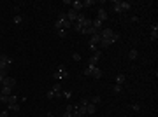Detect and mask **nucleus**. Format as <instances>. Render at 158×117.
Returning <instances> with one entry per match:
<instances>
[{
    "instance_id": "15",
    "label": "nucleus",
    "mask_w": 158,
    "mask_h": 117,
    "mask_svg": "<svg viewBox=\"0 0 158 117\" xmlns=\"http://www.w3.org/2000/svg\"><path fill=\"white\" fill-rule=\"evenodd\" d=\"M116 84H119V86L125 84V75H123V73H118L116 75Z\"/></svg>"
},
{
    "instance_id": "11",
    "label": "nucleus",
    "mask_w": 158,
    "mask_h": 117,
    "mask_svg": "<svg viewBox=\"0 0 158 117\" xmlns=\"http://www.w3.org/2000/svg\"><path fill=\"white\" fill-rule=\"evenodd\" d=\"M97 112V105H93V103H90L88 101V105H86V114H95Z\"/></svg>"
},
{
    "instance_id": "26",
    "label": "nucleus",
    "mask_w": 158,
    "mask_h": 117,
    "mask_svg": "<svg viewBox=\"0 0 158 117\" xmlns=\"http://www.w3.org/2000/svg\"><path fill=\"white\" fill-rule=\"evenodd\" d=\"M90 103H93V105H97V103H100V96H93Z\"/></svg>"
},
{
    "instance_id": "28",
    "label": "nucleus",
    "mask_w": 158,
    "mask_h": 117,
    "mask_svg": "<svg viewBox=\"0 0 158 117\" xmlns=\"http://www.w3.org/2000/svg\"><path fill=\"white\" fill-rule=\"evenodd\" d=\"M95 2L93 0H86V2H83V7H90V5H93Z\"/></svg>"
},
{
    "instance_id": "17",
    "label": "nucleus",
    "mask_w": 158,
    "mask_h": 117,
    "mask_svg": "<svg viewBox=\"0 0 158 117\" xmlns=\"http://www.w3.org/2000/svg\"><path fill=\"white\" fill-rule=\"evenodd\" d=\"M128 58H130V59H137V58H139L137 49H132V51H130V53H128Z\"/></svg>"
},
{
    "instance_id": "8",
    "label": "nucleus",
    "mask_w": 158,
    "mask_h": 117,
    "mask_svg": "<svg viewBox=\"0 0 158 117\" xmlns=\"http://www.w3.org/2000/svg\"><path fill=\"white\" fill-rule=\"evenodd\" d=\"M72 9H74L76 12H79L83 9V2L81 0H74V2H72Z\"/></svg>"
},
{
    "instance_id": "14",
    "label": "nucleus",
    "mask_w": 158,
    "mask_h": 117,
    "mask_svg": "<svg viewBox=\"0 0 158 117\" xmlns=\"http://www.w3.org/2000/svg\"><path fill=\"white\" fill-rule=\"evenodd\" d=\"M91 26H93L95 30H100L102 28V21H100V19H91Z\"/></svg>"
},
{
    "instance_id": "3",
    "label": "nucleus",
    "mask_w": 158,
    "mask_h": 117,
    "mask_svg": "<svg viewBox=\"0 0 158 117\" xmlns=\"http://www.w3.org/2000/svg\"><path fill=\"white\" fill-rule=\"evenodd\" d=\"M100 40H102L100 33H95V35H91V39H90V46H99Z\"/></svg>"
},
{
    "instance_id": "33",
    "label": "nucleus",
    "mask_w": 158,
    "mask_h": 117,
    "mask_svg": "<svg viewBox=\"0 0 158 117\" xmlns=\"http://www.w3.org/2000/svg\"><path fill=\"white\" fill-rule=\"evenodd\" d=\"M9 115V110H4V112H0V117H7Z\"/></svg>"
},
{
    "instance_id": "21",
    "label": "nucleus",
    "mask_w": 158,
    "mask_h": 117,
    "mask_svg": "<svg viewBox=\"0 0 158 117\" xmlns=\"http://www.w3.org/2000/svg\"><path fill=\"white\" fill-rule=\"evenodd\" d=\"M93 68H95L93 65H88L86 68H84V75H91V70H93Z\"/></svg>"
},
{
    "instance_id": "12",
    "label": "nucleus",
    "mask_w": 158,
    "mask_h": 117,
    "mask_svg": "<svg viewBox=\"0 0 158 117\" xmlns=\"http://www.w3.org/2000/svg\"><path fill=\"white\" fill-rule=\"evenodd\" d=\"M97 19H100V21L107 19V11H105V9H99V16H97Z\"/></svg>"
},
{
    "instance_id": "31",
    "label": "nucleus",
    "mask_w": 158,
    "mask_h": 117,
    "mask_svg": "<svg viewBox=\"0 0 158 117\" xmlns=\"http://www.w3.org/2000/svg\"><path fill=\"white\" fill-rule=\"evenodd\" d=\"M132 110H134V112H140V105L134 103V105H132Z\"/></svg>"
},
{
    "instance_id": "32",
    "label": "nucleus",
    "mask_w": 158,
    "mask_h": 117,
    "mask_svg": "<svg viewBox=\"0 0 158 117\" xmlns=\"http://www.w3.org/2000/svg\"><path fill=\"white\" fill-rule=\"evenodd\" d=\"M65 35H67V32H65V30H58V37H60V39H63Z\"/></svg>"
},
{
    "instance_id": "7",
    "label": "nucleus",
    "mask_w": 158,
    "mask_h": 117,
    "mask_svg": "<svg viewBox=\"0 0 158 117\" xmlns=\"http://www.w3.org/2000/svg\"><path fill=\"white\" fill-rule=\"evenodd\" d=\"M158 39V24L153 23L151 24V40H156Z\"/></svg>"
},
{
    "instance_id": "35",
    "label": "nucleus",
    "mask_w": 158,
    "mask_h": 117,
    "mask_svg": "<svg viewBox=\"0 0 158 117\" xmlns=\"http://www.w3.org/2000/svg\"><path fill=\"white\" fill-rule=\"evenodd\" d=\"M6 77H7L6 73H2V72H0V84H2V81H4V79H6Z\"/></svg>"
},
{
    "instance_id": "18",
    "label": "nucleus",
    "mask_w": 158,
    "mask_h": 117,
    "mask_svg": "<svg viewBox=\"0 0 158 117\" xmlns=\"http://www.w3.org/2000/svg\"><path fill=\"white\" fill-rule=\"evenodd\" d=\"M99 46L100 47H109V46H111V40H109V39H102Z\"/></svg>"
},
{
    "instance_id": "13",
    "label": "nucleus",
    "mask_w": 158,
    "mask_h": 117,
    "mask_svg": "<svg viewBox=\"0 0 158 117\" xmlns=\"http://www.w3.org/2000/svg\"><path fill=\"white\" fill-rule=\"evenodd\" d=\"M91 77H95V79H100V77H102V70L95 66L93 70H91Z\"/></svg>"
},
{
    "instance_id": "2",
    "label": "nucleus",
    "mask_w": 158,
    "mask_h": 117,
    "mask_svg": "<svg viewBox=\"0 0 158 117\" xmlns=\"http://www.w3.org/2000/svg\"><path fill=\"white\" fill-rule=\"evenodd\" d=\"M2 86H6V88H14V86H16V79H14V77H9L7 75L6 79H4V81H2Z\"/></svg>"
},
{
    "instance_id": "27",
    "label": "nucleus",
    "mask_w": 158,
    "mask_h": 117,
    "mask_svg": "<svg viewBox=\"0 0 158 117\" xmlns=\"http://www.w3.org/2000/svg\"><path fill=\"white\" fill-rule=\"evenodd\" d=\"M46 98H47V100H53V98H55V93H53L51 89H49V91L46 93Z\"/></svg>"
},
{
    "instance_id": "30",
    "label": "nucleus",
    "mask_w": 158,
    "mask_h": 117,
    "mask_svg": "<svg viewBox=\"0 0 158 117\" xmlns=\"http://www.w3.org/2000/svg\"><path fill=\"white\" fill-rule=\"evenodd\" d=\"M74 30H76V32H83V24H79V23H74Z\"/></svg>"
},
{
    "instance_id": "20",
    "label": "nucleus",
    "mask_w": 158,
    "mask_h": 117,
    "mask_svg": "<svg viewBox=\"0 0 158 117\" xmlns=\"http://www.w3.org/2000/svg\"><path fill=\"white\" fill-rule=\"evenodd\" d=\"M7 110H14V112H18V110H19V105H18V103H9V105H7Z\"/></svg>"
},
{
    "instance_id": "36",
    "label": "nucleus",
    "mask_w": 158,
    "mask_h": 117,
    "mask_svg": "<svg viewBox=\"0 0 158 117\" xmlns=\"http://www.w3.org/2000/svg\"><path fill=\"white\" fill-rule=\"evenodd\" d=\"M47 117H53V115H47Z\"/></svg>"
},
{
    "instance_id": "23",
    "label": "nucleus",
    "mask_w": 158,
    "mask_h": 117,
    "mask_svg": "<svg viewBox=\"0 0 158 117\" xmlns=\"http://www.w3.org/2000/svg\"><path fill=\"white\" fill-rule=\"evenodd\" d=\"M112 89H114V93H118V94H119V93H121V91H123V86H119V84H116V86H114V88H112Z\"/></svg>"
},
{
    "instance_id": "4",
    "label": "nucleus",
    "mask_w": 158,
    "mask_h": 117,
    "mask_svg": "<svg viewBox=\"0 0 158 117\" xmlns=\"http://www.w3.org/2000/svg\"><path fill=\"white\" fill-rule=\"evenodd\" d=\"M77 14H79V12H76V11H74V9H70V11L67 12V19H69L70 23H72V21L76 23V19H77Z\"/></svg>"
},
{
    "instance_id": "25",
    "label": "nucleus",
    "mask_w": 158,
    "mask_h": 117,
    "mask_svg": "<svg viewBox=\"0 0 158 117\" xmlns=\"http://www.w3.org/2000/svg\"><path fill=\"white\" fill-rule=\"evenodd\" d=\"M72 59H74V61H81V54L74 53V54H72Z\"/></svg>"
},
{
    "instance_id": "5",
    "label": "nucleus",
    "mask_w": 158,
    "mask_h": 117,
    "mask_svg": "<svg viewBox=\"0 0 158 117\" xmlns=\"http://www.w3.org/2000/svg\"><path fill=\"white\" fill-rule=\"evenodd\" d=\"M99 33H100V37H102V39H111L114 32H112L111 28H105V30H102V32H99Z\"/></svg>"
},
{
    "instance_id": "16",
    "label": "nucleus",
    "mask_w": 158,
    "mask_h": 117,
    "mask_svg": "<svg viewBox=\"0 0 158 117\" xmlns=\"http://www.w3.org/2000/svg\"><path fill=\"white\" fill-rule=\"evenodd\" d=\"M119 7H121V11H130L132 5H130L128 2H119Z\"/></svg>"
},
{
    "instance_id": "34",
    "label": "nucleus",
    "mask_w": 158,
    "mask_h": 117,
    "mask_svg": "<svg viewBox=\"0 0 158 117\" xmlns=\"http://www.w3.org/2000/svg\"><path fill=\"white\" fill-rule=\"evenodd\" d=\"M63 117H74V114H72V112H67V110H65V114H63Z\"/></svg>"
},
{
    "instance_id": "6",
    "label": "nucleus",
    "mask_w": 158,
    "mask_h": 117,
    "mask_svg": "<svg viewBox=\"0 0 158 117\" xmlns=\"http://www.w3.org/2000/svg\"><path fill=\"white\" fill-rule=\"evenodd\" d=\"M100 56H102V53H100V51H97V53H93V56L90 58V61H88V65H93V66H95V63H97V61H99V59H100Z\"/></svg>"
},
{
    "instance_id": "19",
    "label": "nucleus",
    "mask_w": 158,
    "mask_h": 117,
    "mask_svg": "<svg viewBox=\"0 0 158 117\" xmlns=\"http://www.w3.org/2000/svg\"><path fill=\"white\" fill-rule=\"evenodd\" d=\"M11 91H12L11 88H6V86H2V89H0V94H6V96H9V94H11Z\"/></svg>"
},
{
    "instance_id": "24",
    "label": "nucleus",
    "mask_w": 158,
    "mask_h": 117,
    "mask_svg": "<svg viewBox=\"0 0 158 117\" xmlns=\"http://www.w3.org/2000/svg\"><path fill=\"white\" fill-rule=\"evenodd\" d=\"M62 96H63V98H72V93H70V91H62Z\"/></svg>"
},
{
    "instance_id": "1",
    "label": "nucleus",
    "mask_w": 158,
    "mask_h": 117,
    "mask_svg": "<svg viewBox=\"0 0 158 117\" xmlns=\"http://www.w3.org/2000/svg\"><path fill=\"white\" fill-rule=\"evenodd\" d=\"M12 63H14V59L11 58V56H7V54H0V72L2 73H6L9 72V68L12 66Z\"/></svg>"
},
{
    "instance_id": "22",
    "label": "nucleus",
    "mask_w": 158,
    "mask_h": 117,
    "mask_svg": "<svg viewBox=\"0 0 158 117\" xmlns=\"http://www.w3.org/2000/svg\"><path fill=\"white\" fill-rule=\"evenodd\" d=\"M21 21H23V18H21L19 14H16V16H14V23H16V24H21Z\"/></svg>"
},
{
    "instance_id": "29",
    "label": "nucleus",
    "mask_w": 158,
    "mask_h": 117,
    "mask_svg": "<svg viewBox=\"0 0 158 117\" xmlns=\"http://www.w3.org/2000/svg\"><path fill=\"white\" fill-rule=\"evenodd\" d=\"M7 100H9V96H6V94H0V103H7Z\"/></svg>"
},
{
    "instance_id": "10",
    "label": "nucleus",
    "mask_w": 158,
    "mask_h": 117,
    "mask_svg": "<svg viewBox=\"0 0 158 117\" xmlns=\"http://www.w3.org/2000/svg\"><path fill=\"white\" fill-rule=\"evenodd\" d=\"M51 91L55 93V96H60V94H62V86H60L58 82H56V84H55V86L51 88Z\"/></svg>"
},
{
    "instance_id": "9",
    "label": "nucleus",
    "mask_w": 158,
    "mask_h": 117,
    "mask_svg": "<svg viewBox=\"0 0 158 117\" xmlns=\"http://www.w3.org/2000/svg\"><path fill=\"white\" fill-rule=\"evenodd\" d=\"M65 77H67V72H65L63 68H60V70L55 73V79H56V81H60V79H65Z\"/></svg>"
}]
</instances>
